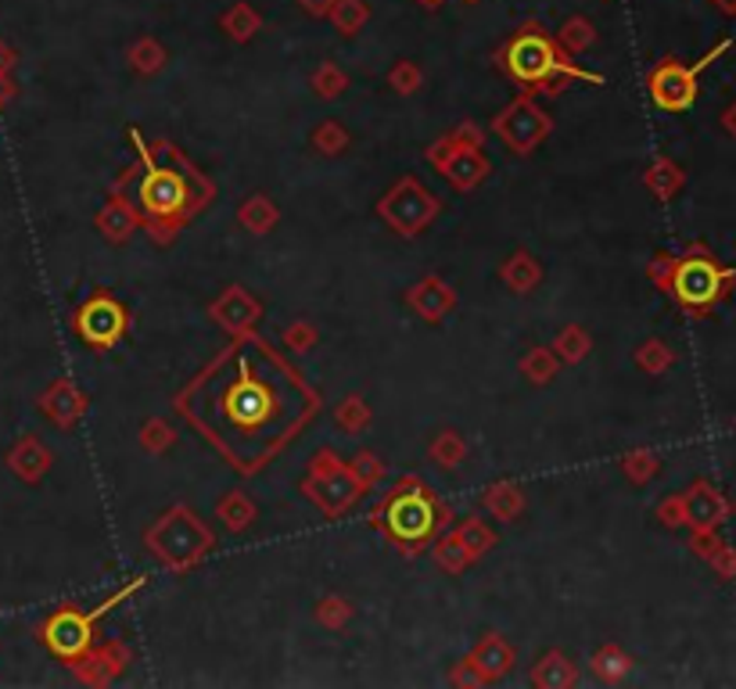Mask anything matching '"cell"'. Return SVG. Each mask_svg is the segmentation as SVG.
I'll use <instances>...</instances> for the list:
<instances>
[{
    "instance_id": "obj_54",
    "label": "cell",
    "mask_w": 736,
    "mask_h": 689,
    "mask_svg": "<svg viewBox=\"0 0 736 689\" xmlns=\"http://www.w3.org/2000/svg\"><path fill=\"white\" fill-rule=\"evenodd\" d=\"M712 4H715L726 19H736V0H712Z\"/></svg>"
},
{
    "instance_id": "obj_33",
    "label": "cell",
    "mask_w": 736,
    "mask_h": 689,
    "mask_svg": "<svg viewBox=\"0 0 736 689\" xmlns=\"http://www.w3.org/2000/svg\"><path fill=\"white\" fill-rule=\"evenodd\" d=\"M553 41L561 44V50L564 55H586V50L597 44V25H593L586 15H572V19H564L561 22V30H557V36Z\"/></svg>"
},
{
    "instance_id": "obj_43",
    "label": "cell",
    "mask_w": 736,
    "mask_h": 689,
    "mask_svg": "<svg viewBox=\"0 0 736 689\" xmlns=\"http://www.w3.org/2000/svg\"><path fill=\"white\" fill-rule=\"evenodd\" d=\"M327 19L342 36H356L370 22V4L367 0H338V4L331 8Z\"/></svg>"
},
{
    "instance_id": "obj_35",
    "label": "cell",
    "mask_w": 736,
    "mask_h": 689,
    "mask_svg": "<svg viewBox=\"0 0 736 689\" xmlns=\"http://www.w3.org/2000/svg\"><path fill=\"white\" fill-rule=\"evenodd\" d=\"M453 531L460 536L463 550L471 553V561H482V556H485V553H493V550H496V542H499V536L482 521V517H463V521H460Z\"/></svg>"
},
{
    "instance_id": "obj_11",
    "label": "cell",
    "mask_w": 736,
    "mask_h": 689,
    "mask_svg": "<svg viewBox=\"0 0 736 689\" xmlns=\"http://www.w3.org/2000/svg\"><path fill=\"white\" fill-rule=\"evenodd\" d=\"M373 209H378L381 223L395 230L399 238H417L442 216V198L432 187H424L417 176H399Z\"/></svg>"
},
{
    "instance_id": "obj_8",
    "label": "cell",
    "mask_w": 736,
    "mask_h": 689,
    "mask_svg": "<svg viewBox=\"0 0 736 689\" xmlns=\"http://www.w3.org/2000/svg\"><path fill=\"white\" fill-rule=\"evenodd\" d=\"M424 159L432 162L435 173L457 194L478 191L488 180V173H493V162L485 154V134L471 119H463L457 129L442 134L432 148H424Z\"/></svg>"
},
{
    "instance_id": "obj_55",
    "label": "cell",
    "mask_w": 736,
    "mask_h": 689,
    "mask_svg": "<svg viewBox=\"0 0 736 689\" xmlns=\"http://www.w3.org/2000/svg\"><path fill=\"white\" fill-rule=\"evenodd\" d=\"M417 4H421L424 11H438V8L446 4V0H417Z\"/></svg>"
},
{
    "instance_id": "obj_4",
    "label": "cell",
    "mask_w": 736,
    "mask_h": 689,
    "mask_svg": "<svg viewBox=\"0 0 736 689\" xmlns=\"http://www.w3.org/2000/svg\"><path fill=\"white\" fill-rule=\"evenodd\" d=\"M647 277L662 288L682 313L690 317H712L736 288V269L722 266L715 252L704 241H693L690 249L676 252H654L647 263Z\"/></svg>"
},
{
    "instance_id": "obj_21",
    "label": "cell",
    "mask_w": 736,
    "mask_h": 689,
    "mask_svg": "<svg viewBox=\"0 0 736 689\" xmlns=\"http://www.w3.org/2000/svg\"><path fill=\"white\" fill-rule=\"evenodd\" d=\"M4 463L22 485H41V481L50 474V467H55V452H50L36 435H22L15 446L8 449Z\"/></svg>"
},
{
    "instance_id": "obj_26",
    "label": "cell",
    "mask_w": 736,
    "mask_h": 689,
    "mask_svg": "<svg viewBox=\"0 0 736 689\" xmlns=\"http://www.w3.org/2000/svg\"><path fill=\"white\" fill-rule=\"evenodd\" d=\"M643 187H647L657 202H671L682 187H687V169L679 162H671L668 154H662V159H654L647 169H643Z\"/></svg>"
},
{
    "instance_id": "obj_45",
    "label": "cell",
    "mask_w": 736,
    "mask_h": 689,
    "mask_svg": "<svg viewBox=\"0 0 736 689\" xmlns=\"http://www.w3.org/2000/svg\"><path fill=\"white\" fill-rule=\"evenodd\" d=\"M389 87L395 90V94H403V97L417 94V90L424 87V69L417 61H410V58L395 61L389 69Z\"/></svg>"
},
{
    "instance_id": "obj_14",
    "label": "cell",
    "mask_w": 736,
    "mask_h": 689,
    "mask_svg": "<svg viewBox=\"0 0 736 689\" xmlns=\"http://www.w3.org/2000/svg\"><path fill=\"white\" fill-rule=\"evenodd\" d=\"M130 665H134V646L126 640H108V643H94L83 657H76L69 671L83 686L101 689V686H112Z\"/></svg>"
},
{
    "instance_id": "obj_50",
    "label": "cell",
    "mask_w": 736,
    "mask_h": 689,
    "mask_svg": "<svg viewBox=\"0 0 736 689\" xmlns=\"http://www.w3.org/2000/svg\"><path fill=\"white\" fill-rule=\"evenodd\" d=\"M309 19H327L331 15V8L338 4V0H295Z\"/></svg>"
},
{
    "instance_id": "obj_38",
    "label": "cell",
    "mask_w": 736,
    "mask_h": 689,
    "mask_svg": "<svg viewBox=\"0 0 736 689\" xmlns=\"http://www.w3.org/2000/svg\"><path fill=\"white\" fill-rule=\"evenodd\" d=\"M632 359H636V367L643 374L651 377H662L671 370V363H676V353H671V345L662 342V337H647V342L636 345V353H632Z\"/></svg>"
},
{
    "instance_id": "obj_52",
    "label": "cell",
    "mask_w": 736,
    "mask_h": 689,
    "mask_svg": "<svg viewBox=\"0 0 736 689\" xmlns=\"http://www.w3.org/2000/svg\"><path fill=\"white\" fill-rule=\"evenodd\" d=\"M11 97H15V80L0 72V112H4V108L11 105Z\"/></svg>"
},
{
    "instance_id": "obj_15",
    "label": "cell",
    "mask_w": 736,
    "mask_h": 689,
    "mask_svg": "<svg viewBox=\"0 0 736 689\" xmlns=\"http://www.w3.org/2000/svg\"><path fill=\"white\" fill-rule=\"evenodd\" d=\"M209 320L216 323L219 331H227L230 337L249 334V331L260 328L263 302L249 288H241V284H227L223 295L209 302Z\"/></svg>"
},
{
    "instance_id": "obj_22",
    "label": "cell",
    "mask_w": 736,
    "mask_h": 689,
    "mask_svg": "<svg viewBox=\"0 0 736 689\" xmlns=\"http://www.w3.org/2000/svg\"><path fill=\"white\" fill-rule=\"evenodd\" d=\"M496 277H499L503 288L514 291V295H532L542 284V263L528 249H518V252H510L507 259H503Z\"/></svg>"
},
{
    "instance_id": "obj_32",
    "label": "cell",
    "mask_w": 736,
    "mask_h": 689,
    "mask_svg": "<svg viewBox=\"0 0 736 689\" xmlns=\"http://www.w3.org/2000/svg\"><path fill=\"white\" fill-rule=\"evenodd\" d=\"M468 438H463L460 432H453V427H446V432H438L432 441H428V460L435 467H442V471H453V467H460L463 460H468Z\"/></svg>"
},
{
    "instance_id": "obj_36",
    "label": "cell",
    "mask_w": 736,
    "mask_h": 689,
    "mask_svg": "<svg viewBox=\"0 0 736 689\" xmlns=\"http://www.w3.org/2000/svg\"><path fill=\"white\" fill-rule=\"evenodd\" d=\"M334 424L342 427L345 435H364L367 427L373 424V410L364 395H345L338 406H334Z\"/></svg>"
},
{
    "instance_id": "obj_23",
    "label": "cell",
    "mask_w": 736,
    "mask_h": 689,
    "mask_svg": "<svg viewBox=\"0 0 736 689\" xmlns=\"http://www.w3.org/2000/svg\"><path fill=\"white\" fill-rule=\"evenodd\" d=\"M528 682L539 686V689L578 686V665L564 654V650H547V654L532 665V671H528Z\"/></svg>"
},
{
    "instance_id": "obj_24",
    "label": "cell",
    "mask_w": 736,
    "mask_h": 689,
    "mask_svg": "<svg viewBox=\"0 0 736 689\" xmlns=\"http://www.w3.org/2000/svg\"><path fill=\"white\" fill-rule=\"evenodd\" d=\"M216 521H223V528L234 531V536H244V531L260 521V506H255L249 492L230 489L216 499Z\"/></svg>"
},
{
    "instance_id": "obj_6",
    "label": "cell",
    "mask_w": 736,
    "mask_h": 689,
    "mask_svg": "<svg viewBox=\"0 0 736 689\" xmlns=\"http://www.w3.org/2000/svg\"><path fill=\"white\" fill-rule=\"evenodd\" d=\"M145 550L173 575H191L216 550V531L191 506L176 503L145 528Z\"/></svg>"
},
{
    "instance_id": "obj_1",
    "label": "cell",
    "mask_w": 736,
    "mask_h": 689,
    "mask_svg": "<svg viewBox=\"0 0 736 689\" xmlns=\"http://www.w3.org/2000/svg\"><path fill=\"white\" fill-rule=\"evenodd\" d=\"M269 342L260 331L238 334L173 395V410L223 457L241 478L266 463L317 421L324 395L280 353L260 374Z\"/></svg>"
},
{
    "instance_id": "obj_44",
    "label": "cell",
    "mask_w": 736,
    "mask_h": 689,
    "mask_svg": "<svg viewBox=\"0 0 736 689\" xmlns=\"http://www.w3.org/2000/svg\"><path fill=\"white\" fill-rule=\"evenodd\" d=\"M309 87L317 90L320 101H338L348 90V76L338 69V61H320L313 76H309Z\"/></svg>"
},
{
    "instance_id": "obj_13",
    "label": "cell",
    "mask_w": 736,
    "mask_h": 689,
    "mask_svg": "<svg viewBox=\"0 0 736 689\" xmlns=\"http://www.w3.org/2000/svg\"><path fill=\"white\" fill-rule=\"evenodd\" d=\"M488 129H493V137H499L503 145H507V151H514L518 159H528V154L539 151L550 140L553 119L539 108V101L532 94H518L510 105H503L493 115Z\"/></svg>"
},
{
    "instance_id": "obj_5",
    "label": "cell",
    "mask_w": 736,
    "mask_h": 689,
    "mask_svg": "<svg viewBox=\"0 0 736 689\" xmlns=\"http://www.w3.org/2000/svg\"><path fill=\"white\" fill-rule=\"evenodd\" d=\"M496 69L521 87V94H547L557 97L567 83H589L603 87L607 80L600 72H586L564 55L561 44L542 30L539 22H525L510 41L496 50Z\"/></svg>"
},
{
    "instance_id": "obj_41",
    "label": "cell",
    "mask_w": 736,
    "mask_h": 689,
    "mask_svg": "<svg viewBox=\"0 0 736 689\" xmlns=\"http://www.w3.org/2000/svg\"><path fill=\"white\" fill-rule=\"evenodd\" d=\"M137 441H140V449L151 452V457H162V452H170L176 446V427L165 417H148L140 424Z\"/></svg>"
},
{
    "instance_id": "obj_40",
    "label": "cell",
    "mask_w": 736,
    "mask_h": 689,
    "mask_svg": "<svg viewBox=\"0 0 736 689\" xmlns=\"http://www.w3.org/2000/svg\"><path fill=\"white\" fill-rule=\"evenodd\" d=\"M313 618L320 629L327 632H345L348 621L356 618V607L345 600V596H320L317 607H313Z\"/></svg>"
},
{
    "instance_id": "obj_10",
    "label": "cell",
    "mask_w": 736,
    "mask_h": 689,
    "mask_svg": "<svg viewBox=\"0 0 736 689\" xmlns=\"http://www.w3.org/2000/svg\"><path fill=\"white\" fill-rule=\"evenodd\" d=\"M733 50V41H718L708 55H701L693 65H682L679 58H662L647 72V94L654 101V108H662L668 115H682L697 105V94H701V72L712 69V65L729 55Z\"/></svg>"
},
{
    "instance_id": "obj_42",
    "label": "cell",
    "mask_w": 736,
    "mask_h": 689,
    "mask_svg": "<svg viewBox=\"0 0 736 689\" xmlns=\"http://www.w3.org/2000/svg\"><path fill=\"white\" fill-rule=\"evenodd\" d=\"M309 145H313L320 154H327V159H338V154H345L348 145H353V137H348V129L338 119H324V123H317L313 134H309Z\"/></svg>"
},
{
    "instance_id": "obj_7",
    "label": "cell",
    "mask_w": 736,
    "mask_h": 689,
    "mask_svg": "<svg viewBox=\"0 0 736 689\" xmlns=\"http://www.w3.org/2000/svg\"><path fill=\"white\" fill-rule=\"evenodd\" d=\"M145 585H148V578H130L123 589H115L108 600L97 604L94 610H80L76 604H61L58 610H50V615L41 621L36 640H41V646L55 661H61V665H72L76 657H83L87 650L97 643V621L105 615H112L119 604L130 600V596L145 589Z\"/></svg>"
},
{
    "instance_id": "obj_2",
    "label": "cell",
    "mask_w": 736,
    "mask_h": 689,
    "mask_svg": "<svg viewBox=\"0 0 736 689\" xmlns=\"http://www.w3.org/2000/svg\"><path fill=\"white\" fill-rule=\"evenodd\" d=\"M126 137H130L137 162L112 180V191H126L137 184L134 202L148 238L154 244H173L176 233L212 205L216 184L173 140H154L151 145L137 126H126Z\"/></svg>"
},
{
    "instance_id": "obj_46",
    "label": "cell",
    "mask_w": 736,
    "mask_h": 689,
    "mask_svg": "<svg viewBox=\"0 0 736 689\" xmlns=\"http://www.w3.org/2000/svg\"><path fill=\"white\" fill-rule=\"evenodd\" d=\"M348 471H353L359 481H364V489L367 492H373L381 485V478H384V471H389V467L381 463V457H373L370 449H359L353 460H348Z\"/></svg>"
},
{
    "instance_id": "obj_37",
    "label": "cell",
    "mask_w": 736,
    "mask_h": 689,
    "mask_svg": "<svg viewBox=\"0 0 736 689\" xmlns=\"http://www.w3.org/2000/svg\"><path fill=\"white\" fill-rule=\"evenodd\" d=\"M126 61H130V69L137 76H154L165 69V61H170V50H165L154 36H140V41L126 50Z\"/></svg>"
},
{
    "instance_id": "obj_27",
    "label": "cell",
    "mask_w": 736,
    "mask_h": 689,
    "mask_svg": "<svg viewBox=\"0 0 736 689\" xmlns=\"http://www.w3.org/2000/svg\"><path fill=\"white\" fill-rule=\"evenodd\" d=\"M280 223V209L274 205L269 194H249L241 205H238V227L255 233V238H263Z\"/></svg>"
},
{
    "instance_id": "obj_12",
    "label": "cell",
    "mask_w": 736,
    "mask_h": 689,
    "mask_svg": "<svg viewBox=\"0 0 736 689\" xmlns=\"http://www.w3.org/2000/svg\"><path fill=\"white\" fill-rule=\"evenodd\" d=\"M72 334L80 337L90 353H108V348H115L130 334V309L112 291L97 288L72 313Z\"/></svg>"
},
{
    "instance_id": "obj_18",
    "label": "cell",
    "mask_w": 736,
    "mask_h": 689,
    "mask_svg": "<svg viewBox=\"0 0 736 689\" xmlns=\"http://www.w3.org/2000/svg\"><path fill=\"white\" fill-rule=\"evenodd\" d=\"M460 661L474 671L478 686H493V682L507 679V675L514 671V665H518V650L503 640L499 632H485L482 640L471 646V654L460 657Z\"/></svg>"
},
{
    "instance_id": "obj_29",
    "label": "cell",
    "mask_w": 736,
    "mask_h": 689,
    "mask_svg": "<svg viewBox=\"0 0 736 689\" xmlns=\"http://www.w3.org/2000/svg\"><path fill=\"white\" fill-rule=\"evenodd\" d=\"M589 671H593V679H600L607 686H618L632 671V657L618 643H603L600 650H593Z\"/></svg>"
},
{
    "instance_id": "obj_16",
    "label": "cell",
    "mask_w": 736,
    "mask_h": 689,
    "mask_svg": "<svg viewBox=\"0 0 736 689\" xmlns=\"http://www.w3.org/2000/svg\"><path fill=\"white\" fill-rule=\"evenodd\" d=\"M682 496V528L690 531H718L729 517V499L708 478H697Z\"/></svg>"
},
{
    "instance_id": "obj_20",
    "label": "cell",
    "mask_w": 736,
    "mask_h": 689,
    "mask_svg": "<svg viewBox=\"0 0 736 689\" xmlns=\"http://www.w3.org/2000/svg\"><path fill=\"white\" fill-rule=\"evenodd\" d=\"M94 227H97V233H101V238H105L108 244H115V249L130 241L137 230H145V223H140L137 202H134L126 191H108L105 205H101L97 216H94Z\"/></svg>"
},
{
    "instance_id": "obj_51",
    "label": "cell",
    "mask_w": 736,
    "mask_h": 689,
    "mask_svg": "<svg viewBox=\"0 0 736 689\" xmlns=\"http://www.w3.org/2000/svg\"><path fill=\"white\" fill-rule=\"evenodd\" d=\"M15 65H19V50L0 41V72L11 76V69H15Z\"/></svg>"
},
{
    "instance_id": "obj_17",
    "label": "cell",
    "mask_w": 736,
    "mask_h": 689,
    "mask_svg": "<svg viewBox=\"0 0 736 689\" xmlns=\"http://www.w3.org/2000/svg\"><path fill=\"white\" fill-rule=\"evenodd\" d=\"M36 406H41V413L58 427V432H76L80 421L87 417L90 399L72 377H58V381H50L44 388V395L36 399Z\"/></svg>"
},
{
    "instance_id": "obj_31",
    "label": "cell",
    "mask_w": 736,
    "mask_h": 689,
    "mask_svg": "<svg viewBox=\"0 0 736 689\" xmlns=\"http://www.w3.org/2000/svg\"><path fill=\"white\" fill-rule=\"evenodd\" d=\"M432 550V556H435V564L446 571V575H463L474 561H471V553L463 550V542H460V536L457 531H438L435 536V542L428 546Z\"/></svg>"
},
{
    "instance_id": "obj_25",
    "label": "cell",
    "mask_w": 736,
    "mask_h": 689,
    "mask_svg": "<svg viewBox=\"0 0 736 689\" xmlns=\"http://www.w3.org/2000/svg\"><path fill=\"white\" fill-rule=\"evenodd\" d=\"M482 506L496 517V521L510 525V521H518V517L525 514L528 496H525V489L518 485V481H493V485L485 489Z\"/></svg>"
},
{
    "instance_id": "obj_53",
    "label": "cell",
    "mask_w": 736,
    "mask_h": 689,
    "mask_svg": "<svg viewBox=\"0 0 736 689\" xmlns=\"http://www.w3.org/2000/svg\"><path fill=\"white\" fill-rule=\"evenodd\" d=\"M718 123H722V129H726V134L736 140V101H733V105H726V112L718 115Z\"/></svg>"
},
{
    "instance_id": "obj_3",
    "label": "cell",
    "mask_w": 736,
    "mask_h": 689,
    "mask_svg": "<svg viewBox=\"0 0 736 689\" xmlns=\"http://www.w3.org/2000/svg\"><path fill=\"white\" fill-rule=\"evenodd\" d=\"M367 525L403 556H421L435 542L438 531L453 525V506L417 474L399 478L373 506Z\"/></svg>"
},
{
    "instance_id": "obj_19",
    "label": "cell",
    "mask_w": 736,
    "mask_h": 689,
    "mask_svg": "<svg viewBox=\"0 0 736 689\" xmlns=\"http://www.w3.org/2000/svg\"><path fill=\"white\" fill-rule=\"evenodd\" d=\"M403 302H406V309L417 320H424V323H442L460 306V295H457V288L446 277L432 273V277H424V280L413 284V288L403 295Z\"/></svg>"
},
{
    "instance_id": "obj_9",
    "label": "cell",
    "mask_w": 736,
    "mask_h": 689,
    "mask_svg": "<svg viewBox=\"0 0 736 689\" xmlns=\"http://www.w3.org/2000/svg\"><path fill=\"white\" fill-rule=\"evenodd\" d=\"M299 489L309 503L320 506V514H324L327 521H342V517L367 496L364 481L348 471V463L331 446H320L313 457H309V474L302 478Z\"/></svg>"
},
{
    "instance_id": "obj_48",
    "label": "cell",
    "mask_w": 736,
    "mask_h": 689,
    "mask_svg": "<svg viewBox=\"0 0 736 689\" xmlns=\"http://www.w3.org/2000/svg\"><path fill=\"white\" fill-rule=\"evenodd\" d=\"M704 564L712 567L722 582H736V550H733V546H729L726 539H722V542L715 546V550L708 553V561H704Z\"/></svg>"
},
{
    "instance_id": "obj_39",
    "label": "cell",
    "mask_w": 736,
    "mask_h": 689,
    "mask_svg": "<svg viewBox=\"0 0 736 689\" xmlns=\"http://www.w3.org/2000/svg\"><path fill=\"white\" fill-rule=\"evenodd\" d=\"M618 467H622V474L632 481V485H647V481L662 474V457H657L654 449H629V452H622Z\"/></svg>"
},
{
    "instance_id": "obj_47",
    "label": "cell",
    "mask_w": 736,
    "mask_h": 689,
    "mask_svg": "<svg viewBox=\"0 0 736 689\" xmlns=\"http://www.w3.org/2000/svg\"><path fill=\"white\" fill-rule=\"evenodd\" d=\"M280 342L284 348H291V353H309V348H317L320 331L309 320H291L288 328L280 331Z\"/></svg>"
},
{
    "instance_id": "obj_49",
    "label": "cell",
    "mask_w": 736,
    "mask_h": 689,
    "mask_svg": "<svg viewBox=\"0 0 736 689\" xmlns=\"http://www.w3.org/2000/svg\"><path fill=\"white\" fill-rule=\"evenodd\" d=\"M654 514H657V521H662L665 528H682V496L676 492V496L662 499Z\"/></svg>"
},
{
    "instance_id": "obj_56",
    "label": "cell",
    "mask_w": 736,
    "mask_h": 689,
    "mask_svg": "<svg viewBox=\"0 0 736 689\" xmlns=\"http://www.w3.org/2000/svg\"><path fill=\"white\" fill-rule=\"evenodd\" d=\"M729 514H733V517H736V503H729Z\"/></svg>"
},
{
    "instance_id": "obj_28",
    "label": "cell",
    "mask_w": 736,
    "mask_h": 689,
    "mask_svg": "<svg viewBox=\"0 0 736 689\" xmlns=\"http://www.w3.org/2000/svg\"><path fill=\"white\" fill-rule=\"evenodd\" d=\"M219 30H223L234 44H252L263 30V15L249 4V0H238V4H230L223 15H219Z\"/></svg>"
},
{
    "instance_id": "obj_34",
    "label": "cell",
    "mask_w": 736,
    "mask_h": 689,
    "mask_svg": "<svg viewBox=\"0 0 736 689\" xmlns=\"http://www.w3.org/2000/svg\"><path fill=\"white\" fill-rule=\"evenodd\" d=\"M550 348L557 353L561 363L575 367V363H583L593 353V337H589V331L583 328V323H567V328L557 331V337H553Z\"/></svg>"
},
{
    "instance_id": "obj_30",
    "label": "cell",
    "mask_w": 736,
    "mask_h": 689,
    "mask_svg": "<svg viewBox=\"0 0 736 689\" xmlns=\"http://www.w3.org/2000/svg\"><path fill=\"white\" fill-rule=\"evenodd\" d=\"M518 370H521V377H525L528 384L547 388V384L553 381V377H557L561 359H557V353H553L550 345H532V348H528V353L521 356Z\"/></svg>"
}]
</instances>
